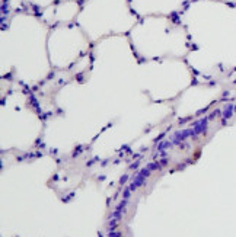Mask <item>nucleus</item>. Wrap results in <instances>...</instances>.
Returning <instances> with one entry per match:
<instances>
[{
	"instance_id": "obj_1",
	"label": "nucleus",
	"mask_w": 236,
	"mask_h": 237,
	"mask_svg": "<svg viewBox=\"0 0 236 237\" xmlns=\"http://www.w3.org/2000/svg\"><path fill=\"white\" fill-rule=\"evenodd\" d=\"M188 137H194V131L193 129H185V131H178L173 134V138H172V144H179L182 143L185 138Z\"/></svg>"
},
{
	"instance_id": "obj_2",
	"label": "nucleus",
	"mask_w": 236,
	"mask_h": 237,
	"mask_svg": "<svg viewBox=\"0 0 236 237\" xmlns=\"http://www.w3.org/2000/svg\"><path fill=\"white\" fill-rule=\"evenodd\" d=\"M209 118H201V119H198L195 124H194V128H193V131H194V137H197L198 134H203V132H205L207 131V124H209Z\"/></svg>"
},
{
	"instance_id": "obj_3",
	"label": "nucleus",
	"mask_w": 236,
	"mask_h": 237,
	"mask_svg": "<svg viewBox=\"0 0 236 237\" xmlns=\"http://www.w3.org/2000/svg\"><path fill=\"white\" fill-rule=\"evenodd\" d=\"M169 145H172L171 141H162L159 144V150H163V149H166V147H169Z\"/></svg>"
},
{
	"instance_id": "obj_4",
	"label": "nucleus",
	"mask_w": 236,
	"mask_h": 237,
	"mask_svg": "<svg viewBox=\"0 0 236 237\" xmlns=\"http://www.w3.org/2000/svg\"><path fill=\"white\" fill-rule=\"evenodd\" d=\"M230 115H232V106H227V109L225 112V118H229Z\"/></svg>"
}]
</instances>
